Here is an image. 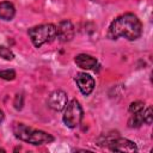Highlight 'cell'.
I'll return each mask as SVG.
<instances>
[{"label":"cell","mask_w":153,"mask_h":153,"mask_svg":"<svg viewBox=\"0 0 153 153\" xmlns=\"http://www.w3.org/2000/svg\"><path fill=\"white\" fill-rule=\"evenodd\" d=\"M5 120V114H4V111L0 109V124L2 123V121Z\"/></svg>","instance_id":"cell-17"},{"label":"cell","mask_w":153,"mask_h":153,"mask_svg":"<svg viewBox=\"0 0 153 153\" xmlns=\"http://www.w3.org/2000/svg\"><path fill=\"white\" fill-rule=\"evenodd\" d=\"M142 35V23L134 13H124L116 17L108 30V38L117 39L123 37L128 41H135Z\"/></svg>","instance_id":"cell-1"},{"label":"cell","mask_w":153,"mask_h":153,"mask_svg":"<svg viewBox=\"0 0 153 153\" xmlns=\"http://www.w3.org/2000/svg\"><path fill=\"white\" fill-rule=\"evenodd\" d=\"M142 111L135 112L131 115V117L128 120V127L129 128H140L143 124V116H142Z\"/></svg>","instance_id":"cell-11"},{"label":"cell","mask_w":153,"mask_h":153,"mask_svg":"<svg viewBox=\"0 0 153 153\" xmlns=\"http://www.w3.org/2000/svg\"><path fill=\"white\" fill-rule=\"evenodd\" d=\"M16 72L13 69H2L0 71V79H4V80H14L16 79Z\"/></svg>","instance_id":"cell-14"},{"label":"cell","mask_w":153,"mask_h":153,"mask_svg":"<svg viewBox=\"0 0 153 153\" xmlns=\"http://www.w3.org/2000/svg\"><path fill=\"white\" fill-rule=\"evenodd\" d=\"M74 33H75L74 25L68 19L61 20L56 26V38L62 43L72 41L74 37Z\"/></svg>","instance_id":"cell-7"},{"label":"cell","mask_w":153,"mask_h":153,"mask_svg":"<svg viewBox=\"0 0 153 153\" xmlns=\"http://www.w3.org/2000/svg\"><path fill=\"white\" fill-rule=\"evenodd\" d=\"M13 105H14L16 110H22L23 109V105H24V96H23V93H17L16 94Z\"/></svg>","instance_id":"cell-16"},{"label":"cell","mask_w":153,"mask_h":153,"mask_svg":"<svg viewBox=\"0 0 153 153\" xmlns=\"http://www.w3.org/2000/svg\"><path fill=\"white\" fill-rule=\"evenodd\" d=\"M74 80H75L80 92L84 96H90L93 92V90H94V79L90 74H87L85 72H79V73H76Z\"/></svg>","instance_id":"cell-8"},{"label":"cell","mask_w":153,"mask_h":153,"mask_svg":"<svg viewBox=\"0 0 153 153\" xmlns=\"http://www.w3.org/2000/svg\"><path fill=\"white\" fill-rule=\"evenodd\" d=\"M16 16V7L10 1H1L0 2V19L2 20H12Z\"/></svg>","instance_id":"cell-10"},{"label":"cell","mask_w":153,"mask_h":153,"mask_svg":"<svg viewBox=\"0 0 153 153\" xmlns=\"http://www.w3.org/2000/svg\"><path fill=\"white\" fill-rule=\"evenodd\" d=\"M68 103V96L62 90H55L53 91L47 99V105L54 110V111H61L66 108Z\"/></svg>","instance_id":"cell-5"},{"label":"cell","mask_w":153,"mask_h":153,"mask_svg":"<svg viewBox=\"0 0 153 153\" xmlns=\"http://www.w3.org/2000/svg\"><path fill=\"white\" fill-rule=\"evenodd\" d=\"M27 35L36 48H41L45 43H50L56 38V25L49 24H41L32 26L27 30Z\"/></svg>","instance_id":"cell-3"},{"label":"cell","mask_w":153,"mask_h":153,"mask_svg":"<svg viewBox=\"0 0 153 153\" xmlns=\"http://www.w3.org/2000/svg\"><path fill=\"white\" fill-rule=\"evenodd\" d=\"M84 117V110L80 105V103L76 99H72L69 103H67L63 115H62V121L68 128H76L81 120Z\"/></svg>","instance_id":"cell-4"},{"label":"cell","mask_w":153,"mask_h":153,"mask_svg":"<svg viewBox=\"0 0 153 153\" xmlns=\"http://www.w3.org/2000/svg\"><path fill=\"white\" fill-rule=\"evenodd\" d=\"M0 57H2L6 61H12L14 59V54L12 50L5 45H0Z\"/></svg>","instance_id":"cell-12"},{"label":"cell","mask_w":153,"mask_h":153,"mask_svg":"<svg viewBox=\"0 0 153 153\" xmlns=\"http://www.w3.org/2000/svg\"><path fill=\"white\" fill-rule=\"evenodd\" d=\"M0 152H2V153H5V152H6V149H4V148H0Z\"/></svg>","instance_id":"cell-19"},{"label":"cell","mask_w":153,"mask_h":153,"mask_svg":"<svg viewBox=\"0 0 153 153\" xmlns=\"http://www.w3.org/2000/svg\"><path fill=\"white\" fill-rule=\"evenodd\" d=\"M143 108H145L143 102H141V100H135V102L130 103V105H129V108H128V111H129L130 114H135V112L142 111Z\"/></svg>","instance_id":"cell-13"},{"label":"cell","mask_w":153,"mask_h":153,"mask_svg":"<svg viewBox=\"0 0 153 153\" xmlns=\"http://www.w3.org/2000/svg\"><path fill=\"white\" fill-rule=\"evenodd\" d=\"M13 151H14V152H17V151H20V147H16Z\"/></svg>","instance_id":"cell-18"},{"label":"cell","mask_w":153,"mask_h":153,"mask_svg":"<svg viewBox=\"0 0 153 153\" xmlns=\"http://www.w3.org/2000/svg\"><path fill=\"white\" fill-rule=\"evenodd\" d=\"M142 116H143V123L151 126L152 122H153V115H152V108L148 106L146 110H143L142 112Z\"/></svg>","instance_id":"cell-15"},{"label":"cell","mask_w":153,"mask_h":153,"mask_svg":"<svg viewBox=\"0 0 153 153\" xmlns=\"http://www.w3.org/2000/svg\"><path fill=\"white\" fill-rule=\"evenodd\" d=\"M12 131L14 136L26 143H31L33 146H39V145H45L50 143L55 140V137L43 130H38L35 128H31L24 123L20 122H14L12 126Z\"/></svg>","instance_id":"cell-2"},{"label":"cell","mask_w":153,"mask_h":153,"mask_svg":"<svg viewBox=\"0 0 153 153\" xmlns=\"http://www.w3.org/2000/svg\"><path fill=\"white\" fill-rule=\"evenodd\" d=\"M106 147L111 152H128V153L137 152V147H136L135 142H133L128 139H124V137H118V136L112 139L108 143Z\"/></svg>","instance_id":"cell-6"},{"label":"cell","mask_w":153,"mask_h":153,"mask_svg":"<svg viewBox=\"0 0 153 153\" xmlns=\"http://www.w3.org/2000/svg\"><path fill=\"white\" fill-rule=\"evenodd\" d=\"M74 61H75L76 66L82 69H92L97 65V59L88 54H79L75 56Z\"/></svg>","instance_id":"cell-9"}]
</instances>
